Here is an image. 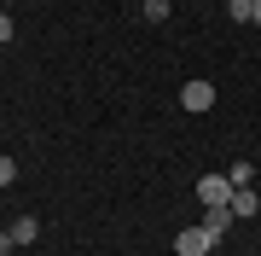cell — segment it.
Returning <instances> with one entry per match:
<instances>
[{
  "label": "cell",
  "instance_id": "cell-1",
  "mask_svg": "<svg viewBox=\"0 0 261 256\" xmlns=\"http://www.w3.org/2000/svg\"><path fill=\"white\" fill-rule=\"evenodd\" d=\"M174 250H180V256H209V250H215V239L203 233V221H192V227H180V233H174Z\"/></svg>",
  "mask_w": 261,
  "mask_h": 256
},
{
  "label": "cell",
  "instance_id": "cell-2",
  "mask_svg": "<svg viewBox=\"0 0 261 256\" xmlns=\"http://www.w3.org/2000/svg\"><path fill=\"white\" fill-rule=\"evenodd\" d=\"M197 204H232V180H226V175H203V180H197Z\"/></svg>",
  "mask_w": 261,
  "mask_h": 256
},
{
  "label": "cell",
  "instance_id": "cell-3",
  "mask_svg": "<svg viewBox=\"0 0 261 256\" xmlns=\"http://www.w3.org/2000/svg\"><path fill=\"white\" fill-rule=\"evenodd\" d=\"M232 221H238V216H232V204H209V210H203V233L215 239V245L232 233Z\"/></svg>",
  "mask_w": 261,
  "mask_h": 256
},
{
  "label": "cell",
  "instance_id": "cell-4",
  "mask_svg": "<svg viewBox=\"0 0 261 256\" xmlns=\"http://www.w3.org/2000/svg\"><path fill=\"white\" fill-rule=\"evenodd\" d=\"M180 105L197 117V111H215V82H186L180 87Z\"/></svg>",
  "mask_w": 261,
  "mask_h": 256
},
{
  "label": "cell",
  "instance_id": "cell-5",
  "mask_svg": "<svg viewBox=\"0 0 261 256\" xmlns=\"http://www.w3.org/2000/svg\"><path fill=\"white\" fill-rule=\"evenodd\" d=\"M255 210H261V198H255V187H238V192H232V216H238V221H250Z\"/></svg>",
  "mask_w": 261,
  "mask_h": 256
},
{
  "label": "cell",
  "instance_id": "cell-6",
  "mask_svg": "<svg viewBox=\"0 0 261 256\" xmlns=\"http://www.w3.org/2000/svg\"><path fill=\"white\" fill-rule=\"evenodd\" d=\"M12 239H18V245H35V239H41V221L35 216H18V221H12Z\"/></svg>",
  "mask_w": 261,
  "mask_h": 256
},
{
  "label": "cell",
  "instance_id": "cell-7",
  "mask_svg": "<svg viewBox=\"0 0 261 256\" xmlns=\"http://www.w3.org/2000/svg\"><path fill=\"white\" fill-rule=\"evenodd\" d=\"M140 12L151 24H168V18H174V0H140Z\"/></svg>",
  "mask_w": 261,
  "mask_h": 256
},
{
  "label": "cell",
  "instance_id": "cell-8",
  "mask_svg": "<svg viewBox=\"0 0 261 256\" xmlns=\"http://www.w3.org/2000/svg\"><path fill=\"white\" fill-rule=\"evenodd\" d=\"M226 180H232V192H238V187H255V163H244V157H238L232 169H226Z\"/></svg>",
  "mask_w": 261,
  "mask_h": 256
},
{
  "label": "cell",
  "instance_id": "cell-9",
  "mask_svg": "<svg viewBox=\"0 0 261 256\" xmlns=\"http://www.w3.org/2000/svg\"><path fill=\"white\" fill-rule=\"evenodd\" d=\"M250 12H255V0H226V18L232 24H250Z\"/></svg>",
  "mask_w": 261,
  "mask_h": 256
},
{
  "label": "cell",
  "instance_id": "cell-10",
  "mask_svg": "<svg viewBox=\"0 0 261 256\" xmlns=\"http://www.w3.org/2000/svg\"><path fill=\"white\" fill-rule=\"evenodd\" d=\"M12 180H18V163H12L6 152H0V187H12Z\"/></svg>",
  "mask_w": 261,
  "mask_h": 256
},
{
  "label": "cell",
  "instance_id": "cell-11",
  "mask_svg": "<svg viewBox=\"0 0 261 256\" xmlns=\"http://www.w3.org/2000/svg\"><path fill=\"white\" fill-rule=\"evenodd\" d=\"M12 35H18V24H12V12H0V47H6Z\"/></svg>",
  "mask_w": 261,
  "mask_h": 256
},
{
  "label": "cell",
  "instance_id": "cell-12",
  "mask_svg": "<svg viewBox=\"0 0 261 256\" xmlns=\"http://www.w3.org/2000/svg\"><path fill=\"white\" fill-rule=\"evenodd\" d=\"M12 250H18V239H12V227H6L0 233V256H12Z\"/></svg>",
  "mask_w": 261,
  "mask_h": 256
},
{
  "label": "cell",
  "instance_id": "cell-13",
  "mask_svg": "<svg viewBox=\"0 0 261 256\" xmlns=\"http://www.w3.org/2000/svg\"><path fill=\"white\" fill-rule=\"evenodd\" d=\"M250 24H255V29H261V0H255V12H250Z\"/></svg>",
  "mask_w": 261,
  "mask_h": 256
},
{
  "label": "cell",
  "instance_id": "cell-14",
  "mask_svg": "<svg viewBox=\"0 0 261 256\" xmlns=\"http://www.w3.org/2000/svg\"><path fill=\"white\" fill-rule=\"evenodd\" d=\"M0 58H6V47H0Z\"/></svg>",
  "mask_w": 261,
  "mask_h": 256
}]
</instances>
